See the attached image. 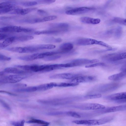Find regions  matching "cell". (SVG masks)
Returning <instances> with one entry per match:
<instances>
[{
	"label": "cell",
	"mask_w": 126,
	"mask_h": 126,
	"mask_svg": "<svg viewBox=\"0 0 126 126\" xmlns=\"http://www.w3.org/2000/svg\"><path fill=\"white\" fill-rule=\"evenodd\" d=\"M70 97H62L47 99H40L37 102L41 104L57 106L64 105L70 102L71 100Z\"/></svg>",
	"instance_id": "cell-1"
},
{
	"label": "cell",
	"mask_w": 126,
	"mask_h": 126,
	"mask_svg": "<svg viewBox=\"0 0 126 126\" xmlns=\"http://www.w3.org/2000/svg\"><path fill=\"white\" fill-rule=\"evenodd\" d=\"M28 72H47L48 71V64L16 65L15 66Z\"/></svg>",
	"instance_id": "cell-2"
},
{
	"label": "cell",
	"mask_w": 126,
	"mask_h": 126,
	"mask_svg": "<svg viewBox=\"0 0 126 126\" xmlns=\"http://www.w3.org/2000/svg\"><path fill=\"white\" fill-rule=\"evenodd\" d=\"M76 44L80 46H87L93 45H99L109 48V45L107 43L101 41L90 38H82L79 39L76 41Z\"/></svg>",
	"instance_id": "cell-3"
},
{
	"label": "cell",
	"mask_w": 126,
	"mask_h": 126,
	"mask_svg": "<svg viewBox=\"0 0 126 126\" xmlns=\"http://www.w3.org/2000/svg\"><path fill=\"white\" fill-rule=\"evenodd\" d=\"M27 77L18 74L11 75L0 79V83H15Z\"/></svg>",
	"instance_id": "cell-4"
},
{
	"label": "cell",
	"mask_w": 126,
	"mask_h": 126,
	"mask_svg": "<svg viewBox=\"0 0 126 126\" xmlns=\"http://www.w3.org/2000/svg\"><path fill=\"white\" fill-rule=\"evenodd\" d=\"M94 8L87 7H81L74 8L66 11V14L75 15L84 14L94 10Z\"/></svg>",
	"instance_id": "cell-5"
},
{
	"label": "cell",
	"mask_w": 126,
	"mask_h": 126,
	"mask_svg": "<svg viewBox=\"0 0 126 126\" xmlns=\"http://www.w3.org/2000/svg\"><path fill=\"white\" fill-rule=\"evenodd\" d=\"M76 108L83 110H97L104 109L105 106L95 103H87L80 104L76 106Z\"/></svg>",
	"instance_id": "cell-6"
},
{
	"label": "cell",
	"mask_w": 126,
	"mask_h": 126,
	"mask_svg": "<svg viewBox=\"0 0 126 126\" xmlns=\"http://www.w3.org/2000/svg\"><path fill=\"white\" fill-rule=\"evenodd\" d=\"M26 29L19 26H8L0 28V32H25Z\"/></svg>",
	"instance_id": "cell-7"
},
{
	"label": "cell",
	"mask_w": 126,
	"mask_h": 126,
	"mask_svg": "<svg viewBox=\"0 0 126 126\" xmlns=\"http://www.w3.org/2000/svg\"><path fill=\"white\" fill-rule=\"evenodd\" d=\"M126 52L114 53L104 56L103 57L105 59L114 61L124 59L126 58Z\"/></svg>",
	"instance_id": "cell-8"
},
{
	"label": "cell",
	"mask_w": 126,
	"mask_h": 126,
	"mask_svg": "<svg viewBox=\"0 0 126 126\" xmlns=\"http://www.w3.org/2000/svg\"><path fill=\"white\" fill-rule=\"evenodd\" d=\"M108 120L105 118L99 120H82L81 124L86 126L100 125L108 123Z\"/></svg>",
	"instance_id": "cell-9"
},
{
	"label": "cell",
	"mask_w": 126,
	"mask_h": 126,
	"mask_svg": "<svg viewBox=\"0 0 126 126\" xmlns=\"http://www.w3.org/2000/svg\"><path fill=\"white\" fill-rule=\"evenodd\" d=\"M96 78L93 76H79L71 79V82L76 83H85L91 82L94 81Z\"/></svg>",
	"instance_id": "cell-10"
},
{
	"label": "cell",
	"mask_w": 126,
	"mask_h": 126,
	"mask_svg": "<svg viewBox=\"0 0 126 126\" xmlns=\"http://www.w3.org/2000/svg\"><path fill=\"white\" fill-rule=\"evenodd\" d=\"M78 74L63 73L55 74L51 76L50 78L52 79H71L79 76Z\"/></svg>",
	"instance_id": "cell-11"
},
{
	"label": "cell",
	"mask_w": 126,
	"mask_h": 126,
	"mask_svg": "<svg viewBox=\"0 0 126 126\" xmlns=\"http://www.w3.org/2000/svg\"><path fill=\"white\" fill-rule=\"evenodd\" d=\"M36 9L37 8H36L23 9L21 7L19 6L18 8L13 10L8 13L12 14L24 15L35 11Z\"/></svg>",
	"instance_id": "cell-12"
},
{
	"label": "cell",
	"mask_w": 126,
	"mask_h": 126,
	"mask_svg": "<svg viewBox=\"0 0 126 126\" xmlns=\"http://www.w3.org/2000/svg\"><path fill=\"white\" fill-rule=\"evenodd\" d=\"M108 100L117 101L125 99L126 98V93L124 92L112 94L106 97Z\"/></svg>",
	"instance_id": "cell-13"
},
{
	"label": "cell",
	"mask_w": 126,
	"mask_h": 126,
	"mask_svg": "<svg viewBox=\"0 0 126 126\" xmlns=\"http://www.w3.org/2000/svg\"><path fill=\"white\" fill-rule=\"evenodd\" d=\"M73 48V44L70 43H63L59 47V51L62 54L67 53L71 51Z\"/></svg>",
	"instance_id": "cell-14"
},
{
	"label": "cell",
	"mask_w": 126,
	"mask_h": 126,
	"mask_svg": "<svg viewBox=\"0 0 126 126\" xmlns=\"http://www.w3.org/2000/svg\"><path fill=\"white\" fill-rule=\"evenodd\" d=\"M80 20L82 23L87 24H97L100 23V19L93 18L87 17H83L80 18Z\"/></svg>",
	"instance_id": "cell-15"
},
{
	"label": "cell",
	"mask_w": 126,
	"mask_h": 126,
	"mask_svg": "<svg viewBox=\"0 0 126 126\" xmlns=\"http://www.w3.org/2000/svg\"><path fill=\"white\" fill-rule=\"evenodd\" d=\"M17 58L19 60L26 61H30L38 59H41L40 53H35L31 55L20 56Z\"/></svg>",
	"instance_id": "cell-16"
},
{
	"label": "cell",
	"mask_w": 126,
	"mask_h": 126,
	"mask_svg": "<svg viewBox=\"0 0 126 126\" xmlns=\"http://www.w3.org/2000/svg\"><path fill=\"white\" fill-rule=\"evenodd\" d=\"M5 73H12L14 74H24L30 73L28 72L22 70H20L16 68L9 67L5 68L4 70Z\"/></svg>",
	"instance_id": "cell-17"
},
{
	"label": "cell",
	"mask_w": 126,
	"mask_h": 126,
	"mask_svg": "<svg viewBox=\"0 0 126 126\" xmlns=\"http://www.w3.org/2000/svg\"><path fill=\"white\" fill-rule=\"evenodd\" d=\"M126 72L122 71L110 76L108 79L111 80L118 81L123 79L126 77Z\"/></svg>",
	"instance_id": "cell-18"
},
{
	"label": "cell",
	"mask_w": 126,
	"mask_h": 126,
	"mask_svg": "<svg viewBox=\"0 0 126 126\" xmlns=\"http://www.w3.org/2000/svg\"><path fill=\"white\" fill-rule=\"evenodd\" d=\"M13 91L18 93L31 92L37 91V86H30L14 89Z\"/></svg>",
	"instance_id": "cell-19"
},
{
	"label": "cell",
	"mask_w": 126,
	"mask_h": 126,
	"mask_svg": "<svg viewBox=\"0 0 126 126\" xmlns=\"http://www.w3.org/2000/svg\"><path fill=\"white\" fill-rule=\"evenodd\" d=\"M15 36L8 37L5 39L0 44V47L1 49L6 47L15 42Z\"/></svg>",
	"instance_id": "cell-20"
},
{
	"label": "cell",
	"mask_w": 126,
	"mask_h": 126,
	"mask_svg": "<svg viewBox=\"0 0 126 126\" xmlns=\"http://www.w3.org/2000/svg\"><path fill=\"white\" fill-rule=\"evenodd\" d=\"M33 46L37 51L41 49H53L56 47L55 45L50 44H40Z\"/></svg>",
	"instance_id": "cell-21"
},
{
	"label": "cell",
	"mask_w": 126,
	"mask_h": 126,
	"mask_svg": "<svg viewBox=\"0 0 126 126\" xmlns=\"http://www.w3.org/2000/svg\"><path fill=\"white\" fill-rule=\"evenodd\" d=\"M37 86V91H41L51 89L54 87L53 82L44 84Z\"/></svg>",
	"instance_id": "cell-22"
},
{
	"label": "cell",
	"mask_w": 126,
	"mask_h": 126,
	"mask_svg": "<svg viewBox=\"0 0 126 126\" xmlns=\"http://www.w3.org/2000/svg\"><path fill=\"white\" fill-rule=\"evenodd\" d=\"M78 83L74 82H61L57 83L53 82L54 87H66L74 86L79 84Z\"/></svg>",
	"instance_id": "cell-23"
},
{
	"label": "cell",
	"mask_w": 126,
	"mask_h": 126,
	"mask_svg": "<svg viewBox=\"0 0 126 126\" xmlns=\"http://www.w3.org/2000/svg\"><path fill=\"white\" fill-rule=\"evenodd\" d=\"M16 21L19 23L34 24L39 23V18L18 19Z\"/></svg>",
	"instance_id": "cell-24"
},
{
	"label": "cell",
	"mask_w": 126,
	"mask_h": 126,
	"mask_svg": "<svg viewBox=\"0 0 126 126\" xmlns=\"http://www.w3.org/2000/svg\"><path fill=\"white\" fill-rule=\"evenodd\" d=\"M49 27L51 29L64 28H68V25L65 23H51L49 25Z\"/></svg>",
	"instance_id": "cell-25"
},
{
	"label": "cell",
	"mask_w": 126,
	"mask_h": 126,
	"mask_svg": "<svg viewBox=\"0 0 126 126\" xmlns=\"http://www.w3.org/2000/svg\"><path fill=\"white\" fill-rule=\"evenodd\" d=\"M126 109V105H122L111 107L106 110V112H110L124 110Z\"/></svg>",
	"instance_id": "cell-26"
},
{
	"label": "cell",
	"mask_w": 126,
	"mask_h": 126,
	"mask_svg": "<svg viewBox=\"0 0 126 126\" xmlns=\"http://www.w3.org/2000/svg\"><path fill=\"white\" fill-rule=\"evenodd\" d=\"M15 42H22L27 41L33 39V36L28 35H21L18 36H15Z\"/></svg>",
	"instance_id": "cell-27"
},
{
	"label": "cell",
	"mask_w": 126,
	"mask_h": 126,
	"mask_svg": "<svg viewBox=\"0 0 126 126\" xmlns=\"http://www.w3.org/2000/svg\"><path fill=\"white\" fill-rule=\"evenodd\" d=\"M14 3L16 5L17 4L26 7L35 5L38 4L37 2L35 1L14 2Z\"/></svg>",
	"instance_id": "cell-28"
},
{
	"label": "cell",
	"mask_w": 126,
	"mask_h": 126,
	"mask_svg": "<svg viewBox=\"0 0 126 126\" xmlns=\"http://www.w3.org/2000/svg\"><path fill=\"white\" fill-rule=\"evenodd\" d=\"M60 31L56 30H45L38 31L35 32L34 34L36 35L42 34H52L57 33Z\"/></svg>",
	"instance_id": "cell-29"
},
{
	"label": "cell",
	"mask_w": 126,
	"mask_h": 126,
	"mask_svg": "<svg viewBox=\"0 0 126 126\" xmlns=\"http://www.w3.org/2000/svg\"><path fill=\"white\" fill-rule=\"evenodd\" d=\"M17 8V6L15 5L9 7L0 9V15L8 13Z\"/></svg>",
	"instance_id": "cell-30"
},
{
	"label": "cell",
	"mask_w": 126,
	"mask_h": 126,
	"mask_svg": "<svg viewBox=\"0 0 126 126\" xmlns=\"http://www.w3.org/2000/svg\"><path fill=\"white\" fill-rule=\"evenodd\" d=\"M28 124L36 123L43 125L50 124V123L39 119H32L26 122Z\"/></svg>",
	"instance_id": "cell-31"
},
{
	"label": "cell",
	"mask_w": 126,
	"mask_h": 126,
	"mask_svg": "<svg viewBox=\"0 0 126 126\" xmlns=\"http://www.w3.org/2000/svg\"><path fill=\"white\" fill-rule=\"evenodd\" d=\"M112 21L115 23L126 26V19L119 17H115L112 20Z\"/></svg>",
	"instance_id": "cell-32"
},
{
	"label": "cell",
	"mask_w": 126,
	"mask_h": 126,
	"mask_svg": "<svg viewBox=\"0 0 126 126\" xmlns=\"http://www.w3.org/2000/svg\"><path fill=\"white\" fill-rule=\"evenodd\" d=\"M122 29L120 26H118L114 30V34L116 38L120 37L122 33Z\"/></svg>",
	"instance_id": "cell-33"
},
{
	"label": "cell",
	"mask_w": 126,
	"mask_h": 126,
	"mask_svg": "<svg viewBox=\"0 0 126 126\" xmlns=\"http://www.w3.org/2000/svg\"><path fill=\"white\" fill-rule=\"evenodd\" d=\"M65 115L72 117L79 118L81 117V116L77 113L73 111H65Z\"/></svg>",
	"instance_id": "cell-34"
},
{
	"label": "cell",
	"mask_w": 126,
	"mask_h": 126,
	"mask_svg": "<svg viewBox=\"0 0 126 126\" xmlns=\"http://www.w3.org/2000/svg\"><path fill=\"white\" fill-rule=\"evenodd\" d=\"M61 57V55H54L46 57L44 58V60L46 61H53L58 59Z\"/></svg>",
	"instance_id": "cell-35"
},
{
	"label": "cell",
	"mask_w": 126,
	"mask_h": 126,
	"mask_svg": "<svg viewBox=\"0 0 126 126\" xmlns=\"http://www.w3.org/2000/svg\"><path fill=\"white\" fill-rule=\"evenodd\" d=\"M101 96V94H95L86 95L84 96V97L87 99H93L99 98Z\"/></svg>",
	"instance_id": "cell-36"
},
{
	"label": "cell",
	"mask_w": 126,
	"mask_h": 126,
	"mask_svg": "<svg viewBox=\"0 0 126 126\" xmlns=\"http://www.w3.org/2000/svg\"><path fill=\"white\" fill-rule=\"evenodd\" d=\"M105 65V63H103L98 62L86 65L85 67L86 68H92L98 66H104Z\"/></svg>",
	"instance_id": "cell-37"
},
{
	"label": "cell",
	"mask_w": 126,
	"mask_h": 126,
	"mask_svg": "<svg viewBox=\"0 0 126 126\" xmlns=\"http://www.w3.org/2000/svg\"><path fill=\"white\" fill-rule=\"evenodd\" d=\"M57 18V16H47L42 18L43 22L53 20L56 19Z\"/></svg>",
	"instance_id": "cell-38"
},
{
	"label": "cell",
	"mask_w": 126,
	"mask_h": 126,
	"mask_svg": "<svg viewBox=\"0 0 126 126\" xmlns=\"http://www.w3.org/2000/svg\"><path fill=\"white\" fill-rule=\"evenodd\" d=\"M25 122L23 120L20 121L12 122L11 124L14 126H24Z\"/></svg>",
	"instance_id": "cell-39"
},
{
	"label": "cell",
	"mask_w": 126,
	"mask_h": 126,
	"mask_svg": "<svg viewBox=\"0 0 126 126\" xmlns=\"http://www.w3.org/2000/svg\"><path fill=\"white\" fill-rule=\"evenodd\" d=\"M47 115L50 116H57L65 115V111H57L48 113Z\"/></svg>",
	"instance_id": "cell-40"
},
{
	"label": "cell",
	"mask_w": 126,
	"mask_h": 126,
	"mask_svg": "<svg viewBox=\"0 0 126 126\" xmlns=\"http://www.w3.org/2000/svg\"><path fill=\"white\" fill-rule=\"evenodd\" d=\"M55 1V0H38L36 1L39 4H50L54 2Z\"/></svg>",
	"instance_id": "cell-41"
},
{
	"label": "cell",
	"mask_w": 126,
	"mask_h": 126,
	"mask_svg": "<svg viewBox=\"0 0 126 126\" xmlns=\"http://www.w3.org/2000/svg\"><path fill=\"white\" fill-rule=\"evenodd\" d=\"M16 16H0V19L2 20H10L14 19L17 18Z\"/></svg>",
	"instance_id": "cell-42"
},
{
	"label": "cell",
	"mask_w": 126,
	"mask_h": 126,
	"mask_svg": "<svg viewBox=\"0 0 126 126\" xmlns=\"http://www.w3.org/2000/svg\"><path fill=\"white\" fill-rule=\"evenodd\" d=\"M11 58L4 55L0 54V61H9Z\"/></svg>",
	"instance_id": "cell-43"
},
{
	"label": "cell",
	"mask_w": 126,
	"mask_h": 126,
	"mask_svg": "<svg viewBox=\"0 0 126 126\" xmlns=\"http://www.w3.org/2000/svg\"><path fill=\"white\" fill-rule=\"evenodd\" d=\"M37 13L39 15L42 16H46L48 15V13L46 12L42 9L38 10Z\"/></svg>",
	"instance_id": "cell-44"
},
{
	"label": "cell",
	"mask_w": 126,
	"mask_h": 126,
	"mask_svg": "<svg viewBox=\"0 0 126 126\" xmlns=\"http://www.w3.org/2000/svg\"><path fill=\"white\" fill-rule=\"evenodd\" d=\"M0 103L6 109H10V108L9 105L2 100L0 99Z\"/></svg>",
	"instance_id": "cell-45"
},
{
	"label": "cell",
	"mask_w": 126,
	"mask_h": 126,
	"mask_svg": "<svg viewBox=\"0 0 126 126\" xmlns=\"http://www.w3.org/2000/svg\"><path fill=\"white\" fill-rule=\"evenodd\" d=\"M8 35L3 33H0V40L5 39L8 37Z\"/></svg>",
	"instance_id": "cell-46"
},
{
	"label": "cell",
	"mask_w": 126,
	"mask_h": 126,
	"mask_svg": "<svg viewBox=\"0 0 126 126\" xmlns=\"http://www.w3.org/2000/svg\"><path fill=\"white\" fill-rule=\"evenodd\" d=\"M0 93H5L10 95L12 96H16L17 94H15L11 92L3 90H0Z\"/></svg>",
	"instance_id": "cell-47"
},
{
	"label": "cell",
	"mask_w": 126,
	"mask_h": 126,
	"mask_svg": "<svg viewBox=\"0 0 126 126\" xmlns=\"http://www.w3.org/2000/svg\"><path fill=\"white\" fill-rule=\"evenodd\" d=\"M53 39L52 42L55 43H60L62 41V39L60 38L54 39Z\"/></svg>",
	"instance_id": "cell-48"
},
{
	"label": "cell",
	"mask_w": 126,
	"mask_h": 126,
	"mask_svg": "<svg viewBox=\"0 0 126 126\" xmlns=\"http://www.w3.org/2000/svg\"><path fill=\"white\" fill-rule=\"evenodd\" d=\"M7 24L8 23L6 22L2 21H0V26L5 25Z\"/></svg>",
	"instance_id": "cell-49"
},
{
	"label": "cell",
	"mask_w": 126,
	"mask_h": 126,
	"mask_svg": "<svg viewBox=\"0 0 126 126\" xmlns=\"http://www.w3.org/2000/svg\"><path fill=\"white\" fill-rule=\"evenodd\" d=\"M5 73L4 72V71L0 72V76H2Z\"/></svg>",
	"instance_id": "cell-50"
},
{
	"label": "cell",
	"mask_w": 126,
	"mask_h": 126,
	"mask_svg": "<svg viewBox=\"0 0 126 126\" xmlns=\"http://www.w3.org/2000/svg\"><path fill=\"white\" fill-rule=\"evenodd\" d=\"M49 124H48L45 125H43L41 126H48L49 125Z\"/></svg>",
	"instance_id": "cell-51"
},
{
	"label": "cell",
	"mask_w": 126,
	"mask_h": 126,
	"mask_svg": "<svg viewBox=\"0 0 126 126\" xmlns=\"http://www.w3.org/2000/svg\"><path fill=\"white\" fill-rule=\"evenodd\" d=\"M0 49H1V47H0Z\"/></svg>",
	"instance_id": "cell-52"
}]
</instances>
